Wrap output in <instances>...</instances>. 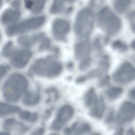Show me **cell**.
Segmentation results:
<instances>
[{
    "label": "cell",
    "mask_w": 135,
    "mask_h": 135,
    "mask_svg": "<svg viewBox=\"0 0 135 135\" xmlns=\"http://www.w3.org/2000/svg\"><path fill=\"white\" fill-rule=\"evenodd\" d=\"M6 68L3 66L0 67V76L1 78L3 77L7 72Z\"/></svg>",
    "instance_id": "32"
},
{
    "label": "cell",
    "mask_w": 135,
    "mask_h": 135,
    "mask_svg": "<svg viewBox=\"0 0 135 135\" xmlns=\"http://www.w3.org/2000/svg\"><path fill=\"white\" fill-rule=\"evenodd\" d=\"M113 78L118 84H128L135 80V68L130 64H124L114 74Z\"/></svg>",
    "instance_id": "6"
},
{
    "label": "cell",
    "mask_w": 135,
    "mask_h": 135,
    "mask_svg": "<svg viewBox=\"0 0 135 135\" xmlns=\"http://www.w3.org/2000/svg\"><path fill=\"white\" fill-rule=\"evenodd\" d=\"M46 0H33L30 9L34 13L40 12L43 9Z\"/></svg>",
    "instance_id": "20"
},
{
    "label": "cell",
    "mask_w": 135,
    "mask_h": 135,
    "mask_svg": "<svg viewBox=\"0 0 135 135\" xmlns=\"http://www.w3.org/2000/svg\"><path fill=\"white\" fill-rule=\"evenodd\" d=\"M44 132V129L42 128H40L35 131L33 132L34 134H42Z\"/></svg>",
    "instance_id": "36"
},
{
    "label": "cell",
    "mask_w": 135,
    "mask_h": 135,
    "mask_svg": "<svg viewBox=\"0 0 135 135\" xmlns=\"http://www.w3.org/2000/svg\"><path fill=\"white\" fill-rule=\"evenodd\" d=\"M131 2V0H114V8L118 13H123L128 9Z\"/></svg>",
    "instance_id": "16"
},
{
    "label": "cell",
    "mask_w": 135,
    "mask_h": 135,
    "mask_svg": "<svg viewBox=\"0 0 135 135\" xmlns=\"http://www.w3.org/2000/svg\"><path fill=\"white\" fill-rule=\"evenodd\" d=\"M123 132V130L122 128L118 129L115 131V135H122Z\"/></svg>",
    "instance_id": "37"
},
{
    "label": "cell",
    "mask_w": 135,
    "mask_h": 135,
    "mask_svg": "<svg viewBox=\"0 0 135 135\" xmlns=\"http://www.w3.org/2000/svg\"><path fill=\"white\" fill-rule=\"evenodd\" d=\"M45 20L42 16L26 20L9 26L6 29V33L11 36L36 29L43 25Z\"/></svg>",
    "instance_id": "5"
},
{
    "label": "cell",
    "mask_w": 135,
    "mask_h": 135,
    "mask_svg": "<svg viewBox=\"0 0 135 135\" xmlns=\"http://www.w3.org/2000/svg\"><path fill=\"white\" fill-rule=\"evenodd\" d=\"M25 6L27 8L30 9L32 3V0H25Z\"/></svg>",
    "instance_id": "33"
},
{
    "label": "cell",
    "mask_w": 135,
    "mask_h": 135,
    "mask_svg": "<svg viewBox=\"0 0 135 135\" xmlns=\"http://www.w3.org/2000/svg\"><path fill=\"white\" fill-rule=\"evenodd\" d=\"M126 134L128 135H133L135 134V131L133 128H130L127 130Z\"/></svg>",
    "instance_id": "35"
},
{
    "label": "cell",
    "mask_w": 135,
    "mask_h": 135,
    "mask_svg": "<svg viewBox=\"0 0 135 135\" xmlns=\"http://www.w3.org/2000/svg\"><path fill=\"white\" fill-rule=\"evenodd\" d=\"M20 12L17 10L8 9L3 14L1 18L2 23L4 24L14 23L19 18Z\"/></svg>",
    "instance_id": "13"
},
{
    "label": "cell",
    "mask_w": 135,
    "mask_h": 135,
    "mask_svg": "<svg viewBox=\"0 0 135 135\" xmlns=\"http://www.w3.org/2000/svg\"><path fill=\"white\" fill-rule=\"evenodd\" d=\"M98 99L94 88H91L85 93L84 97V103L85 107L90 108L97 102Z\"/></svg>",
    "instance_id": "14"
},
{
    "label": "cell",
    "mask_w": 135,
    "mask_h": 135,
    "mask_svg": "<svg viewBox=\"0 0 135 135\" xmlns=\"http://www.w3.org/2000/svg\"><path fill=\"white\" fill-rule=\"evenodd\" d=\"M99 26L107 33L113 35L117 32L121 26L119 18L109 7L103 8L97 17Z\"/></svg>",
    "instance_id": "3"
},
{
    "label": "cell",
    "mask_w": 135,
    "mask_h": 135,
    "mask_svg": "<svg viewBox=\"0 0 135 135\" xmlns=\"http://www.w3.org/2000/svg\"><path fill=\"white\" fill-rule=\"evenodd\" d=\"M105 104L102 97L98 98L97 102L91 107L89 114L92 117L96 119L102 118L105 111Z\"/></svg>",
    "instance_id": "11"
},
{
    "label": "cell",
    "mask_w": 135,
    "mask_h": 135,
    "mask_svg": "<svg viewBox=\"0 0 135 135\" xmlns=\"http://www.w3.org/2000/svg\"><path fill=\"white\" fill-rule=\"evenodd\" d=\"M1 115H4L13 113L18 111L19 108L17 107L5 103H1Z\"/></svg>",
    "instance_id": "19"
},
{
    "label": "cell",
    "mask_w": 135,
    "mask_h": 135,
    "mask_svg": "<svg viewBox=\"0 0 135 135\" xmlns=\"http://www.w3.org/2000/svg\"><path fill=\"white\" fill-rule=\"evenodd\" d=\"M40 99V95L36 92H28L26 93L23 103L27 105H33L37 103Z\"/></svg>",
    "instance_id": "18"
},
{
    "label": "cell",
    "mask_w": 135,
    "mask_h": 135,
    "mask_svg": "<svg viewBox=\"0 0 135 135\" xmlns=\"http://www.w3.org/2000/svg\"><path fill=\"white\" fill-rule=\"evenodd\" d=\"M135 118V104L129 101L123 103L119 108L116 117L117 123L124 124L130 122Z\"/></svg>",
    "instance_id": "7"
},
{
    "label": "cell",
    "mask_w": 135,
    "mask_h": 135,
    "mask_svg": "<svg viewBox=\"0 0 135 135\" xmlns=\"http://www.w3.org/2000/svg\"><path fill=\"white\" fill-rule=\"evenodd\" d=\"M74 114V110L71 106L68 104L63 106L58 111L56 117L51 124V128L55 131L60 130L71 119Z\"/></svg>",
    "instance_id": "8"
},
{
    "label": "cell",
    "mask_w": 135,
    "mask_h": 135,
    "mask_svg": "<svg viewBox=\"0 0 135 135\" xmlns=\"http://www.w3.org/2000/svg\"><path fill=\"white\" fill-rule=\"evenodd\" d=\"M91 60L90 58H86L83 59L79 65L80 69L84 71L87 69L90 66L91 64Z\"/></svg>",
    "instance_id": "22"
},
{
    "label": "cell",
    "mask_w": 135,
    "mask_h": 135,
    "mask_svg": "<svg viewBox=\"0 0 135 135\" xmlns=\"http://www.w3.org/2000/svg\"><path fill=\"white\" fill-rule=\"evenodd\" d=\"M27 81L22 75L14 74L10 76L5 82L3 88L5 98L12 102L17 101L26 92Z\"/></svg>",
    "instance_id": "1"
},
{
    "label": "cell",
    "mask_w": 135,
    "mask_h": 135,
    "mask_svg": "<svg viewBox=\"0 0 135 135\" xmlns=\"http://www.w3.org/2000/svg\"><path fill=\"white\" fill-rule=\"evenodd\" d=\"M128 18L131 28L135 32V10L133 11L129 14Z\"/></svg>",
    "instance_id": "24"
},
{
    "label": "cell",
    "mask_w": 135,
    "mask_h": 135,
    "mask_svg": "<svg viewBox=\"0 0 135 135\" xmlns=\"http://www.w3.org/2000/svg\"><path fill=\"white\" fill-rule=\"evenodd\" d=\"M50 42L48 40L45 39L42 41L40 46V49L41 50H45L47 49L49 46Z\"/></svg>",
    "instance_id": "29"
},
{
    "label": "cell",
    "mask_w": 135,
    "mask_h": 135,
    "mask_svg": "<svg viewBox=\"0 0 135 135\" xmlns=\"http://www.w3.org/2000/svg\"><path fill=\"white\" fill-rule=\"evenodd\" d=\"M72 131L70 128H65L64 130V133L65 135H70L72 133Z\"/></svg>",
    "instance_id": "34"
},
{
    "label": "cell",
    "mask_w": 135,
    "mask_h": 135,
    "mask_svg": "<svg viewBox=\"0 0 135 135\" xmlns=\"http://www.w3.org/2000/svg\"><path fill=\"white\" fill-rule=\"evenodd\" d=\"M132 46L133 48L135 49V41L133 42Z\"/></svg>",
    "instance_id": "38"
},
{
    "label": "cell",
    "mask_w": 135,
    "mask_h": 135,
    "mask_svg": "<svg viewBox=\"0 0 135 135\" xmlns=\"http://www.w3.org/2000/svg\"><path fill=\"white\" fill-rule=\"evenodd\" d=\"M91 130V127L88 123H83L78 127L75 133L76 134H84L89 133Z\"/></svg>",
    "instance_id": "21"
},
{
    "label": "cell",
    "mask_w": 135,
    "mask_h": 135,
    "mask_svg": "<svg viewBox=\"0 0 135 135\" xmlns=\"http://www.w3.org/2000/svg\"><path fill=\"white\" fill-rule=\"evenodd\" d=\"M62 69V66L60 63L49 58L36 60L31 68L32 71L35 74L50 78L58 76Z\"/></svg>",
    "instance_id": "2"
},
{
    "label": "cell",
    "mask_w": 135,
    "mask_h": 135,
    "mask_svg": "<svg viewBox=\"0 0 135 135\" xmlns=\"http://www.w3.org/2000/svg\"><path fill=\"white\" fill-rule=\"evenodd\" d=\"M109 79L108 76L101 79L98 82V86L100 87H103L107 86L109 83Z\"/></svg>",
    "instance_id": "26"
},
{
    "label": "cell",
    "mask_w": 135,
    "mask_h": 135,
    "mask_svg": "<svg viewBox=\"0 0 135 135\" xmlns=\"http://www.w3.org/2000/svg\"><path fill=\"white\" fill-rule=\"evenodd\" d=\"M70 29L69 23L61 19H57L54 22L52 27L53 33L55 36L61 38L68 34Z\"/></svg>",
    "instance_id": "10"
},
{
    "label": "cell",
    "mask_w": 135,
    "mask_h": 135,
    "mask_svg": "<svg viewBox=\"0 0 135 135\" xmlns=\"http://www.w3.org/2000/svg\"><path fill=\"white\" fill-rule=\"evenodd\" d=\"M123 89L120 87L114 86L108 89L105 92L106 95L110 100L113 101L119 97L123 93Z\"/></svg>",
    "instance_id": "15"
},
{
    "label": "cell",
    "mask_w": 135,
    "mask_h": 135,
    "mask_svg": "<svg viewBox=\"0 0 135 135\" xmlns=\"http://www.w3.org/2000/svg\"><path fill=\"white\" fill-rule=\"evenodd\" d=\"M32 114L26 111H23L20 114L19 116L21 119L25 120H30Z\"/></svg>",
    "instance_id": "25"
},
{
    "label": "cell",
    "mask_w": 135,
    "mask_h": 135,
    "mask_svg": "<svg viewBox=\"0 0 135 135\" xmlns=\"http://www.w3.org/2000/svg\"><path fill=\"white\" fill-rule=\"evenodd\" d=\"M128 95L131 99L135 101V87L129 91Z\"/></svg>",
    "instance_id": "31"
},
{
    "label": "cell",
    "mask_w": 135,
    "mask_h": 135,
    "mask_svg": "<svg viewBox=\"0 0 135 135\" xmlns=\"http://www.w3.org/2000/svg\"><path fill=\"white\" fill-rule=\"evenodd\" d=\"M75 0H54L50 9V12L53 14L60 12L63 10L65 3H71Z\"/></svg>",
    "instance_id": "17"
},
{
    "label": "cell",
    "mask_w": 135,
    "mask_h": 135,
    "mask_svg": "<svg viewBox=\"0 0 135 135\" xmlns=\"http://www.w3.org/2000/svg\"><path fill=\"white\" fill-rule=\"evenodd\" d=\"M31 56V52L28 50H19L12 55L11 63L15 67L21 68L25 67L30 60Z\"/></svg>",
    "instance_id": "9"
},
{
    "label": "cell",
    "mask_w": 135,
    "mask_h": 135,
    "mask_svg": "<svg viewBox=\"0 0 135 135\" xmlns=\"http://www.w3.org/2000/svg\"><path fill=\"white\" fill-rule=\"evenodd\" d=\"M19 43L22 46L25 47H28L31 45L30 41L26 37L21 38L19 39Z\"/></svg>",
    "instance_id": "27"
},
{
    "label": "cell",
    "mask_w": 135,
    "mask_h": 135,
    "mask_svg": "<svg viewBox=\"0 0 135 135\" xmlns=\"http://www.w3.org/2000/svg\"><path fill=\"white\" fill-rule=\"evenodd\" d=\"M12 43L8 42L4 46L3 51V53L4 56H9L12 54Z\"/></svg>",
    "instance_id": "23"
},
{
    "label": "cell",
    "mask_w": 135,
    "mask_h": 135,
    "mask_svg": "<svg viewBox=\"0 0 135 135\" xmlns=\"http://www.w3.org/2000/svg\"><path fill=\"white\" fill-rule=\"evenodd\" d=\"M114 112L111 110L106 115L105 119V122L107 124L110 123L112 121L113 117Z\"/></svg>",
    "instance_id": "28"
},
{
    "label": "cell",
    "mask_w": 135,
    "mask_h": 135,
    "mask_svg": "<svg viewBox=\"0 0 135 135\" xmlns=\"http://www.w3.org/2000/svg\"><path fill=\"white\" fill-rule=\"evenodd\" d=\"M94 17L92 11L85 8L78 14L74 24V30L78 35L82 37L87 36L91 33L94 24Z\"/></svg>",
    "instance_id": "4"
},
{
    "label": "cell",
    "mask_w": 135,
    "mask_h": 135,
    "mask_svg": "<svg viewBox=\"0 0 135 135\" xmlns=\"http://www.w3.org/2000/svg\"><path fill=\"white\" fill-rule=\"evenodd\" d=\"M91 50L90 44L88 41H84L77 44L74 47L76 57L78 59H84L89 54Z\"/></svg>",
    "instance_id": "12"
},
{
    "label": "cell",
    "mask_w": 135,
    "mask_h": 135,
    "mask_svg": "<svg viewBox=\"0 0 135 135\" xmlns=\"http://www.w3.org/2000/svg\"><path fill=\"white\" fill-rule=\"evenodd\" d=\"M113 46L115 48H117L122 50H125L126 49V45L120 41H115L113 44Z\"/></svg>",
    "instance_id": "30"
}]
</instances>
